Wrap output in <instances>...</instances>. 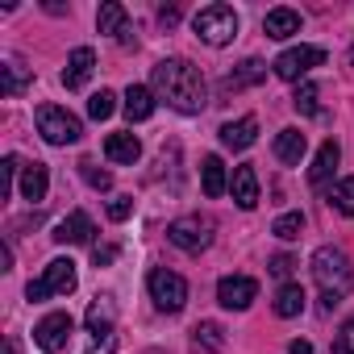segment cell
Listing matches in <instances>:
<instances>
[{
	"mask_svg": "<svg viewBox=\"0 0 354 354\" xmlns=\"http://www.w3.org/2000/svg\"><path fill=\"white\" fill-rule=\"evenodd\" d=\"M150 84H154V96H162L180 113H201L209 104V84H205L201 67H192L188 59H162L154 67Z\"/></svg>",
	"mask_w": 354,
	"mask_h": 354,
	"instance_id": "obj_1",
	"label": "cell"
},
{
	"mask_svg": "<svg viewBox=\"0 0 354 354\" xmlns=\"http://www.w3.org/2000/svg\"><path fill=\"white\" fill-rule=\"evenodd\" d=\"M313 275H317L321 292H329V296H342V300H346V292H350V283H354L350 259H346L337 246H321V250L313 254Z\"/></svg>",
	"mask_w": 354,
	"mask_h": 354,
	"instance_id": "obj_2",
	"label": "cell"
},
{
	"mask_svg": "<svg viewBox=\"0 0 354 354\" xmlns=\"http://www.w3.org/2000/svg\"><path fill=\"white\" fill-rule=\"evenodd\" d=\"M192 30H196L201 42L225 46V42L238 38V13H234L230 5H209V9H201V13L192 17Z\"/></svg>",
	"mask_w": 354,
	"mask_h": 354,
	"instance_id": "obj_3",
	"label": "cell"
},
{
	"mask_svg": "<svg viewBox=\"0 0 354 354\" xmlns=\"http://www.w3.org/2000/svg\"><path fill=\"white\" fill-rule=\"evenodd\" d=\"M38 133H42L50 146H71V142L84 138V125H80L75 113H67V109H59V104H42V109H38Z\"/></svg>",
	"mask_w": 354,
	"mask_h": 354,
	"instance_id": "obj_4",
	"label": "cell"
},
{
	"mask_svg": "<svg viewBox=\"0 0 354 354\" xmlns=\"http://www.w3.org/2000/svg\"><path fill=\"white\" fill-rule=\"evenodd\" d=\"M146 288H150V300H154L162 313H180V308L188 304V283H184V275H175V271H167V267H154L150 279H146Z\"/></svg>",
	"mask_w": 354,
	"mask_h": 354,
	"instance_id": "obj_5",
	"label": "cell"
},
{
	"mask_svg": "<svg viewBox=\"0 0 354 354\" xmlns=\"http://www.w3.org/2000/svg\"><path fill=\"white\" fill-rule=\"evenodd\" d=\"M67 292H75V263H71V259H55V263H46L42 279H34V283L26 288V296H30L34 304L46 300V296H67Z\"/></svg>",
	"mask_w": 354,
	"mask_h": 354,
	"instance_id": "obj_6",
	"label": "cell"
},
{
	"mask_svg": "<svg viewBox=\"0 0 354 354\" xmlns=\"http://www.w3.org/2000/svg\"><path fill=\"white\" fill-rule=\"evenodd\" d=\"M167 242L188 250V254H201L213 242V221L209 217H180V221L167 225Z\"/></svg>",
	"mask_w": 354,
	"mask_h": 354,
	"instance_id": "obj_7",
	"label": "cell"
},
{
	"mask_svg": "<svg viewBox=\"0 0 354 354\" xmlns=\"http://www.w3.org/2000/svg\"><path fill=\"white\" fill-rule=\"evenodd\" d=\"M71 333H75L71 313H50V317H42V321L34 325V346H38L42 354H59V350L71 342Z\"/></svg>",
	"mask_w": 354,
	"mask_h": 354,
	"instance_id": "obj_8",
	"label": "cell"
},
{
	"mask_svg": "<svg viewBox=\"0 0 354 354\" xmlns=\"http://www.w3.org/2000/svg\"><path fill=\"white\" fill-rule=\"evenodd\" d=\"M325 63V50L321 46H292V50H283L271 67H275V75L279 80H292V84H300V75H308L313 67H321Z\"/></svg>",
	"mask_w": 354,
	"mask_h": 354,
	"instance_id": "obj_9",
	"label": "cell"
},
{
	"mask_svg": "<svg viewBox=\"0 0 354 354\" xmlns=\"http://www.w3.org/2000/svg\"><path fill=\"white\" fill-rule=\"evenodd\" d=\"M254 296H259V283H254L250 275H225V279L217 283V300H221V308L242 313V308H250Z\"/></svg>",
	"mask_w": 354,
	"mask_h": 354,
	"instance_id": "obj_10",
	"label": "cell"
},
{
	"mask_svg": "<svg viewBox=\"0 0 354 354\" xmlns=\"http://www.w3.org/2000/svg\"><path fill=\"white\" fill-rule=\"evenodd\" d=\"M96 71V50L92 46H75L67 55V67H63V88H84Z\"/></svg>",
	"mask_w": 354,
	"mask_h": 354,
	"instance_id": "obj_11",
	"label": "cell"
},
{
	"mask_svg": "<svg viewBox=\"0 0 354 354\" xmlns=\"http://www.w3.org/2000/svg\"><path fill=\"white\" fill-rule=\"evenodd\" d=\"M92 234H96V225H92V217L88 213H71V217H63L59 225H55V242H63V246H80V242H92Z\"/></svg>",
	"mask_w": 354,
	"mask_h": 354,
	"instance_id": "obj_12",
	"label": "cell"
},
{
	"mask_svg": "<svg viewBox=\"0 0 354 354\" xmlns=\"http://www.w3.org/2000/svg\"><path fill=\"white\" fill-rule=\"evenodd\" d=\"M230 192H234V201H238V209H254L259 205V175H254V167L246 162V167H234V180H230Z\"/></svg>",
	"mask_w": 354,
	"mask_h": 354,
	"instance_id": "obj_13",
	"label": "cell"
},
{
	"mask_svg": "<svg viewBox=\"0 0 354 354\" xmlns=\"http://www.w3.org/2000/svg\"><path fill=\"white\" fill-rule=\"evenodd\" d=\"M46 188H50V171H46V162H30V167H21V196H26L30 205L46 201Z\"/></svg>",
	"mask_w": 354,
	"mask_h": 354,
	"instance_id": "obj_14",
	"label": "cell"
},
{
	"mask_svg": "<svg viewBox=\"0 0 354 354\" xmlns=\"http://www.w3.org/2000/svg\"><path fill=\"white\" fill-rule=\"evenodd\" d=\"M254 138H259V121L254 117H238V121L221 125V142L230 150H246V146H254Z\"/></svg>",
	"mask_w": 354,
	"mask_h": 354,
	"instance_id": "obj_15",
	"label": "cell"
},
{
	"mask_svg": "<svg viewBox=\"0 0 354 354\" xmlns=\"http://www.w3.org/2000/svg\"><path fill=\"white\" fill-rule=\"evenodd\" d=\"M300 13L296 9H271L267 13V21H263V30H267V38H275V42H283V38H292V34H300Z\"/></svg>",
	"mask_w": 354,
	"mask_h": 354,
	"instance_id": "obj_16",
	"label": "cell"
},
{
	"mask_svg": "<svg viewBox=\"0 0 354 354\" xmlns=\"http://www.w3.org/2000/svg\"><path fill=\"white\" fill-rule=\"evenodd\" d=\"M263 80H267V63L246 59L238 71H230V75L221 80V88H225V92H242V88H254V84H263Z\"/></svg>",
	"mask_w": 354,
	"mask_h": 354,
	"instance_id": "obj_17",
	"label": "cell"
},
{
	"mask_svg": "<svg viewBox=\"0 0 354 354\" xmlns=\"http://www.w3.org/2000/svg\"><path fill=\"white\" fill-rule=\"evenodd\" d=\"M154 88H142V84H129L125 88V117L129 121H146V117H154Z\"/></svg>",
	"mask_w": 354,
	"mask_h": 354,
	"instance_id": "obj_18",
	"label": "cell"
},
{
	"mask_svg": "<svg viewBox=\"0 0 354 354\" xmlns=\"http://www.w3.org/2000/svg\"><path fill=\"white\" fill-rule=\"evenodd\" d=\"M304 150H308V138H304L300 129H279V138H275V158H279V162L296 167V162L304 158Z\"/></svg>",
	"mask_w": 354,
	"mask_h": 354,
	"instance_id": "obj_19",
	"label": "cell"
},
{
	"mask_svg": "<svg viewBox=\"0 0 354 354\" xmlns=\"http://www.w3.org/2000/svg\"><path fill=\"white\" fill-rule=\"evenodd\" d=\"M201 184H205V196H209V201H217V196L230 188V180H225V162H221L217 154H209V158L201 162Z\"/></svg>",
	"mask_w": 354,
	"mask_h": 354,
	"instance_id": "obj_20",
	"label": "cell"
},
{
	"mask_svg": "<svg viewBox=\"0 0 354 354\" xmlns=\"http://www.w3.org/2000/svg\"><path fill=\"white\" fill-rule=\"evenodd\" d=\"M104 154H109V162H138L142 142L133 133H109L104 138Z\"/></svg>",
	"mask_w": 354,
	"mask_h": 354,
	"instance_id": "obj_21",
	"label": "cell"
},
{
	"mask_svg": "<svg viewBox=\"0 0 354 354\" xmlns=\"http://www.w3.org/2000/svg\"><path fill=\"white\" fill-rule=\"evenodd\" d=\"M337 158H342V150H337V142L329 138V142H321V150H317V158H313V167H308V180L321 188L329 175H333V167H337Z\"/></svg>",
	"mask_w": 354,
	"mask_h": 354,
	"instance_id": "obj_22",
	"label": "cell"
},
{
	"mask_svg": "<svg viewBox=\"0 0 354 354\" xmlns=\"http://www.w3.org/2000/svg\"><path fill=\"white\" fill-rule=\"evenodd\" d=\"M96 30H100V34H113V38L121 42V34L129 30V21H125V9L117 5V0L100 5V13H96Z\"/></svg>",
	"mask_w": 354,
	"mask_h": 354,
	"instance_id": "obj_23",
	"label": "cell"
},
{
	"mask_svg": "<svg viewBox=\"0 0 354 354\" xmlns=\"http://www.w3.org/2000/svg\"><path fill=\"white\" fill-rule=\"evenodd\" d=\"M304 300H308V296H304L300 283H283V288L275 292V313H279V317H300V313H304Z\"/></svg>",
	"mask_w": 354,
	"mask_h": 354,
	"instance_id": "obj_24",
	"label": "cell"
},
{
	"mask_svg": "<svg viewBox=\"0 0 354 354\" xmlns=\"http://www.w3.org/2000/svg\"><path fill=\"white\" fill-rule=\"evenodd\" d=\"M26 88H30V71L21 63H5V67H0V92H5V96H21Z\"/></svg>",
	"mask_w": 354,
	"mask_h": 354,
	"instance_id": "obj_25",
	"label": "cell"
},
{
	"mask_svg": "<svg viewBox=\"0 0 354 354\" xmlns=\"http://www.w3.org/2000/svg\"><path fill=\"white\" fill-rule=\"evenodd\" d=\"M113 350H117L113 329H88L84 333V346H75V354H113Z\"/></svg>",
	"mask_w": 354,
	"mask_h": 354,
	"instance_id": "obj_26",
	"label": "cell"
},
{
	"mask_svg": "<svg viewBox=\"0 0 354 354\" xmlns=\"http://www.w3.org/2000/svg\"><path fill=\"white\" fill-rule=\"evenodd\" d=\"M88 329H113V300L109 296H96L88 304Z\"/></svg>",
	"mask_w": 354,
	"mask_h": 354,
	"instance_id": "obj_27",
	"label": "cell"
},
{
	"mask_svg": "<svg viewBox=\"0 0 354 354\" xmlns=\"http://www.w3.org/2000/svg\"><path fill=\"white\" fill-rule=\"evenodd\" d=\"M329 205L337 209V213H346V217H354V175L350 180H342L333 192H329Z\"/></svg>",
	"mask_w": 354,
	"mask_h": 354,
	"instance_id": "obj_28",
	"label": "cell"
},
{
	"mask_svg": "<svg viewBox=\"0 0 354 354\" xmlns=\"http://www.w3.org/2000/svg\"><path fill=\"white\" fill-rule=\"evenodd\" d=\"M292 104H296V113H304V117H317V84H296V92H292Z\"/></svg>",
	"mask_w": 354,
	"mask_h": 354,
	"instance_id": "obj_29",
	"label": "cell"
},
{
	"mask_svg": "<svg viewBox=\"0 0 354 354\" xmlns=\"http://www.w3.org/2000/svg\"><path fill=\"white\" fill-rule=\"evenodd\" d=\"M80 175H84V180H88L96 192H109V188H113V175H109V171H100L92 158H80Z\"/></svg>",
	"mask_w": 354,
	"mask_h": 354,
	"instance_id": "obj_30",
	"label": "cell"
},
{
	"mask_svg": "<svg viewBox=\"0 0 354 354\" xmlns=\"http://www.w3.org/2000/svg\"><path fill=\"white\" fill-rule=\"evenodd\" d=\"M300 230H304V213H283V217L271 225V234H275V238H283V242L300 238Z\"/></svg>",
	"mask_w": 354,
	"mask_h": 354,
	"instance_id": "obj_31",
	"label": "cell"
},
{
	"mask_svg": "<svg viewBox=\"0 0 354 354\" xmlns=\"http://www.w3.org/2000/svg\"><path fill=\"white\" fill-rule=\"evenodd\" d=\"M113 100H117V96H113L109 88H100V92L88 100V117H92V121H104V117H113V109H117Z\"/></svg>",
	"mask_w": 354,
	"mask_h": 354,
	"instance_id": "obj_32",
	"label": "cell"
},
{
	"mask_svg": "<svg viewBox=\"0 0 354 354\" xmlns=\"http://www.w3.org/2000/svg\"><path fill=\"white\" fill-rule=\"evenodd\" d=\"M21 171L17 154H5V162H0V201H9L13 196V175Z\"/></svg>",
	"mask_w": 354,
	"mask_h": 354,
	"instance_id": "obj_33",
	"label": "cell"
},
{
	"mask_svg": "<svg viewBox=\"0 0 354 354\" xmlns=\"http://www.w3.org/2000/svg\"><path fill=\"white\" fill-rule=\"evenodd\" d=\"M196 342H201V346H209V350H221V346H225V337H221V325H213V321H201V325H196Z\"/></svg>",
	"mask_w": 354,
	"mask_h": 354,
	"instance_id": "obj_34",
	"label": "cell"
},
{
	"mask_svg": "<svg viewBox=\"0 0 354 354\" xmlns=\"http://www.w3.org/2000/svg\"><path fill=\"white\" fill-rule=\"evenodd\" d=\"M333 354H354V317L342 325V333H337V342H333Z\"/></svg>",
	"mask_w": 354,
	"mask_h": 354,
	"instance_id": "obj_35",
	"label": "cell"
},
{
	"mask_svg": "<svg viewBox=\"0 0 354 354\" xmlns=\"http://www.w3.org/2000/svg\"><path fill=\"white\" fill-rule=\"evenodd\" d=\"M129 213H133V196H117V201L109 205V217H113V221H125Z\"/></svg>",
	"mask_w": 354,
	"mask_h": 354,
	"instance_id": "obj_36",
	"label": "cell"
},
{
	"mask_svg": "<svg viewBox=\"0 0 354 354\" xmlns=\"http://www.w3.org/2000/svg\"><path fill=\"white\" fill-rule=\"evenodd\" d=\"M292 267H296V263H292L288 254H275V259H271V275H279V279H288V275H292Z\"/></svg>",
	"mask_w": 354,
	"mask_h": 354,
	"instance_id": "obj_37",
	"label": "cell"
},
{
	"mask_svg": "<svg viewBox=\"0 0 354 354\" xmlns=\"http://www.w3.org/2000/svg\"><path fill=\"white\" fill-rule=\"evenodd\" d=\"M113 259H117V246H96V250H92V263H96V267H100V263H113Z\"/></svg>",
	"mask_w": 354,
	"mask_h": 354,
	"instance_id": "obj_38",
	"label": "cell"
},
{
	"mask_svg": "<svg viewBox=\"0 0 354 354\" xmlns=\"http://www.w3.org/2000/svg\"><path fill=\"white\" fill-rule=\"evenodd\" d=\"M158 21H162V26H175V21H180V9H162Z\"/></svg>",
	"mask_w": 354,
	"mask_h": 354,
	"instance_id": "obj_39",
	"label": "cell"
},
{
	"mask_svg": "<svg viewBox=\"0 0 354 354\" xmlns=\"http://www.w3.org/2000/svg\"><path fill=\"white\" fill-rule=\"evenodd\" d=\"M288 354H313V346H308V342H300V337H296V342H292V346H288Z\"/></svg>",
	"mask_w": 354,
	"mask_h": 354,
	"instance_id": "obj_40",
	"label": "cell"
},
{
	"mask_svg": "<svg viewBox=\"0 0 354 354\" xmlns=\"http://www.w3.org/2000/svg\"><path fill=\"white\" fill-rule=\"evenodd\" d=\"M350 63H354V50H350Z\"/></svg>",
	"mask_w": 354,
	"mask_h": 354,
	"instance_id": "obj_41",
	"label": "cell"
}]
</instances>
